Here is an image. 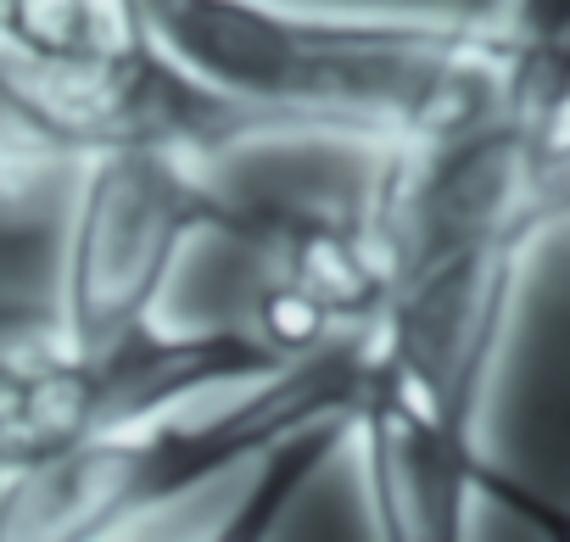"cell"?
Wrapping results in <instances>:
<instances>
[{
  "instance_id": "obj_3",
  "label": "cell",
  "mask_w": 570,
  "mask_h": 542,
  "mask_svg": "<svg viewBox=\"0 0 570 542\" xmlns=\"http://www.w3.org/2000/svg\"><path fill=\"white\" fill-rule=\"evenodd\" d=\"M207 151L185 135H124L79 157L57 319L90 364L157 331L163 292L196 235L268 240L274 218L229 201Z\"/></svg>"
},
{
  "instance_id": "obj_2",
  "label": "cell",
  "mask_w": 570,
  "mask_h": 542,
  "mask_svg": "<svg viewBox=\"0 0 570 542\" xmlns=\"http://www.w3.org/2000/svg\"><path fill=\"white\" fill-rule=\"evenodd\" d=\"M364 353L370 325L297 353L292 364L263 375L257 392L235 397L218 414L190 420L179 403L112 420L7 470L0 475V542L118 536L240 464H263L285 447H308L314 436H336L342 425H353Z\"/></svg>"
},
{
  "instance_id": "obj_1",
  "label": "cell",
  "mask_w": 570,
  "mask_h": 542,
  "mask_svg": "<svg viewBox=\"0 0 570 542\" xmlns=\"http://www.w3.org/2000/svg\"><path fill=\"white\" fill-rule=\"evenodd\" d=\"M157 51L240 135H336L381 157L453 140L537 85L531 40L470 18H364L292 0H146Z\"/></svg>"
}]
</instances>
